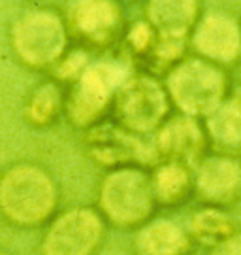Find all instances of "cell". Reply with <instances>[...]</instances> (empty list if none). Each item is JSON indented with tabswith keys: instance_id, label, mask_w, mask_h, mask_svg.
<instances>
[{
	"instance_id": "1",
	"label": "cell",
	"mask_w": 241,
	"mask_h": 255,
	"mask_svg": "<svg viewBox=\"0 0 241 255\" xmlns=\"http://www.w3.org/2000/svg\"><path fill=\"white\" fill-rule=\"evenodd\" d=\"M59 201V183L42 164L21 161L0 172V216L13 227L32 229L49 223Z\"/></svg>"
},
{
	"instance_id": "2",
	"label": "cell",
	"mask_w": 241,
	"mask_h": 255,
	"mask_svg": "<svg viewBox=\"0 0 241 255\" xmlns=\"http://www.w3.org/2000/svg\"><path fill=\"white\" fill-rule=\"evenodd\" d=\"M157 202L145 166L121 164L107 168L96 187V210L117 229H140L153 219Z\"/></svg>"
},
{
	"instance_id": "3",
	"label": "cell",
	"mask_w": 241,
	"mask_h": 255,
	"mask_svg": "<svg viewBox=\"0 0 241 255\" xmlns=\"http://www.w3.org/2000/svg\"><path fill=\"white\" fill-rule=\"evenodd\" d=\"M70 34L64 17L53 8H28L9 27V47L30 70H53L68 53Z\"/></svg>"
},
{
	"instance_id": "4",
	"label": "cell",
	"mask_w": 241,
	"mask_h": 255,
	"mask_svg": "<svg viewBox=\"0 0 241 255\" xmlns=\"http://www.w3.org/2000/svg\"><path fill=\"white\" fill-rule=\"evenodd\" d=\"M132 74L128 64L115 59L90 63L66 93L64 114L72 127L89 130L100 125L113 106L119 89Z\"/></svg>"
},
{
	"instance_id": "5",
	"label": "cell",
	"mask_w": 241,
	"mask_h": 255,
	"mask_svg": "<svg viewBox=\"0 0 241 255\" xmlns=\"http://www.w3.org/2000/svg\"><path fill=\"white\" fill-rule=\"evenodd\" d=\"M164 87L173 108L194 119L207 118L228 97L224 68L200 57H185L164 76Z\"/></svg>"
},
{
	"instance_id": "6",
	"label": "cell",
	"mask_w": 241,
	"mask_h": 255,
	"mask_svg": "<svg viewBox=\"0 0 241 255\" xmlns=\"http://www.w3.org/2000/svg\"><path fill=\"white\" fill-rule=\"evenodd\" d=\"M111 112L119 127L142 138L164 125L171 102L162 80L151 72H134L119 89Z\"/></svg>"
},
{
	"instance_id": "7",
	"label": "cell",
	"mask_w": 241,
	"mask_h": 255,
	"mask_svg": "<svg viewBox=\"0 0 241 255\" xmlns=\"http://www.w3.org/2000/svg\"><path fill=\"white\" fill-rule=\"evenodd\" d=\"M107 237V223L92 206H72L47 223L40 255H96Z\"/></svg>"
},
{
	"instance_id": "8",
	"label": "cell",
	"mask_w": 241,
	"mask_h": 255,
	"mask_svg": "<svg viewBox=\"0 0 241 255\" xmlns=\"http://www.w3.org/2000/svg\"><path fill=\"white\" fill-rule=\"evenodd\" d=\"M66 28L83 49L106 51L125 32V15L111 0H78L66 8Z\"/></svg>"
},
{
	"instance_id": "9",
	"label": "cell",
	"mask_w": 241,
	"mask_h": 255,
	"mask_svg": "<svg viewBox=\"0 0 241 255\" xmlns=\"http://www.w3.org/2000/svg\"><path fill=\"white\" fill-rule=\"evenodd\" d=\"M85 146L90 159L107 168L121 164H140L147 168L149 164H159L153 142H143V138L134 136L109 121H102L87 130Z\"/></svg>"
},
{
	"instance_id": "10",
	"label": "cell",
	"mask_w": 241,
	"mask_h": 255,
	"mask_svg": "<svg viewBox=\"0 0 241 255\" xmlns=\"http://www.w3.org/2000/svg\"><path fill=\"white\" fill-rule=\"evenodd\" d=\"M188 46L196 57L224 68L241 57V25L223 9H209L196 21Z\"/></svg>"
},
{
	"instance_id": "11",
	"label": "cell",
	"mask_w": 241,
	"mask_h": 255,
	"mask_svg": "<svg viewBox=\"0 0 241 255\" xmlns=\"http://www.w3.org/2000/svg\"><path fill=\"white\" fill-rule=\"evenodd\" d=\"M194 193L206 206L223 208L241 199V159L240 155H204L192 168Z\"/></svg>"
},
{
	"instance_id": "12",
	"label": "cell",
	"mask_w": 241,
	"mask_h": 255,
	"mask_svg": "<svg viewBox=\"0 0 241 255\" xmlns=\"http://www.w3.org/2000/svg\"><path fill=\"white\" fill-rule=\"evenodd\" d=\"M153 147L159 163L171 161L194 168L206 155L207 138L198 119L177 114L166 119L164 125L155 132Z\"/></svg>"
},
{
	"instance_id": "13",
	"label": "cell",
	"mask_w": 241,
	"mask_h": 255,
	"mask_svg": "<svg viewBox=\"0 0 241 255\" xmlns=\"http://www.w3.org/2000/svg\"><path fill=\"white\" fill-rule=\"evenodd\" d=\"M132 246L134 255H198L188 231L166 218H153L136 229Z\"/></svg>"
},
{
	"instance_id": "14",
	"label": "cell",
	"mask_w": 241,
	"mask_h": 255,
	"mask_svg": "<svg viewBox=\"0 0 241 255\" xmlns=\"http://www.w3.org/2000/svg\"><path fill=\"white\" fill-rule=\"evenodd\" d=\"M202 15L198 2H147L145 21L155 28L157 36L188 42L190 32Z\"/></svg>"
},
{
	"instance_id": "15",
	"label": "cell",
	"mask_w": 241,
	"mask_h": 255,
	"mask_svg": "<svg viewBox=\"0 0 241 255\" xmlns=\"http://www.w3.org/2000/svg\"><path fill=\"white\" fill-rule=\"evenodd\" d=\"M202 127L207 144L213 147L215 153L238 157L241 151V97L226 99L204 118Z\"/></svg>"
},
{
	"instance_id": "16",
	"label": "cell",
	"mask_w": 241,
	"mask_h": 255,
	"mask_svg": "<svg viewBox=\"0 0 241 255\" xmlns=\"http://www.w3.org/2000/svg\"><path fill=\"white\" fill-rule=\"evenodd\" d=\"M149 176L157 206H181L194 193V174L187 164L162 161L149 170Z\"/></svg>"
},
{
	"instance_id": "17",
	"label": "cell",
	"mask_w": 241,
	"mask_h": 255,
	"mask_svg": "<svg viewBox=\"0 0 241 255\" xmlns=\"http://www.w3.org/2000/svg\"><path fill=\"white\" fill-rule=\"evenodd\" d=\"M64 101H66L64 85H61L53 78L44 80L28 93L23 106V118L28 127L32 128L51 127L64 114Z\"/></svg>"
},
{
	"instance_id": "18",
	"label": "cell",
	"mask_w": 241,
	"mask_h": 255,
	"mask_svg": "<svg viewBox=\"0 0 241 255\" xmlns=\"http://www.w3.org/2000/svg\"><path fill=\"white\" fill-rule=\"evenodd\" d=\"M187 231L198 248H209V250L226 242L238 233L236 223L228 218V214L223 212V208H215V206H204L196 210L188 219Z\"/></svg>"
},
{
	"instance_id": "19",
	"label": "cell",
	"mask_w": 241,
	"mask_h": 255,
	"mask_svg": "<svg viewBox=\"0 0 241 255\" xmlns=\"http://www.w3.org/2000/svg\"><path fill=\"white\" fill-rule=\"evenodd\" d=\"M155 44H157V32L145 19H140V21L132 23L130 28L125 32L126 49L138 61L149 63Z\"/></svg>"
},
{
	"instance_id": "20",
	"label": "cell",
	"mask_w": 241,
	"mask_h": 255,
	"mask_svg": "<svg viewBox=\"0 0 241 255\" xmlns=\"http://www.w3.org/2000/svg\"><path fill=\"white\" fill-rule=\"evenodd\" d=\"M90 64V55L87 49L78 47V49H68V53L64 55L63 59L59 61V64L55 66L53 70V80L64 85V83H72L80 78L81 74L87 70V66Z\"/></svg>"
},
{
	"instance_id": "21",
	"label": "cell",
	"mask_w": 241,
	"mask_h": 255,
	"mask_svg": "<svg viewBox=\"0 0 241 255\" xmlns=\"http://www.w3.org/2000/svg\"><path fill=\"white\" fill-rule=\"evenodd\" d=\"M207 255H241V233H236L232 238L209 250Z\"/></svg>"
},
{
	"instance_id": "22",
	"label": "cell",
	"mask_w": 241,
	"mask_h": 255,
	"mask_svg": "<svg viewBox=\"0 0 241 255\" xmlns=\"http://www.w3.org/2000/svg\"><path fill=\"white\" fill-rule=\"evenodd\" d=\"M0 255H9L8 252H4V250H0Z\"/></svg>"
}]
</instances>
